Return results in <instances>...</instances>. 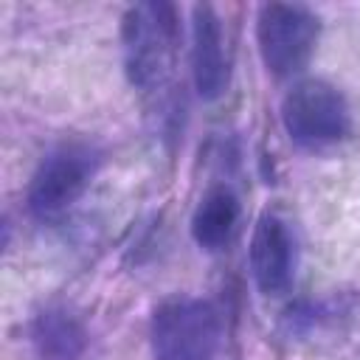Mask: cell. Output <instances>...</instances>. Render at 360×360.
<instances>
[{
    "label": "cell",
    "mask_w": 360,
    "mask_h": 360,
    "mask_svg": "<svg viewBox=\"0 0 360 360\" xmlns=\"http://www.w3.org/2000/svg\"><path fill=\"white\" fill-rule=\"evenodd\" d=\"M124 68L132 87L143 93L160 90L174 70L180 17L172 3H138L121 20Z\"/></svg>",
    "instance_id": "1"
},
{
    "label": "cell",
    "mask_w": 360,
    "mask_h": 360,
    "mask_svg": "<svg viewBox=\"0 0 360 360\" xmlns=\"http://www.w3.org/2000/svg\"><path fill=\"white\" fill-rule=\"evenodd\" d=\"M222 338V318L211 301L172 298L152 315L155 360H211Z\"/></svg>",
    "instance_id": "2"
},
{
    "label": "cell",
    "mask_w": 360,
    "mask_h": 360,
    "mask_svg": "<svg viewBox=\"0 0 360 360\" xmlns=\"http://www.w3.org/2000/svg\"><path fill=\"white\" fill-rule=\"evenodd\" d=\"M101 166V152L84 141H70L48 152L28 186V211L37 219L62 217L93 183Z\"/></svg>",
    "instance_id": "3"
},
{
    "label": "cell",
    "mask_w": 360,
    "mask_h": 360,
    "mask_svg": "<svg viewBox=\"0 0 360 360\" xmlns=\"http://www.w3.org/2000/svg\"><path fill=\"white\" fill-rule=\"evenodd\" d=\"M281 124L298 146H329L349 135L352 112L343 93L323 79L292 84L281 101Z\"/></svg>",
    "instance_id": "4"
},
{
    "label": "cell",
    "mask_w": 360,
    "mask_h": 360,
    "mask_svg": "<svg viewBox=\"0 0 360 360\" xmlns=\"http://www.w3.org/2000/svg\"><path fill=\"white\" fill-rule=\"evenodd\" d=\"M318 14L298 3H264L256 14V45L273 76L298 73L318 42Z\"/></svg>",
    "instance_id": "5"
},
{
    "label": "cell",
    "mask_w": 360,
    "mask_h": 360,
    "mask_svg": "<svg viewBox=\"0 0 360 360\" xmlns=\"http://www.w3.org/2000/svg\"><path fill=\"white\" fill-rule=\"evenodd\" d=\"M250 276L262 295H281L295 276V236L278 214H262L250 233Z\"/></svg>",
    "instance_id": "6"
},
{
    "label": "cell",
    "mask_w": 360,
    "mask_h": 360,
    "mask_svg": "<svg viewBox=\"0 0 360 360\" xmlns=\"http://www.w3.org/2000/svg\"><path fill=\"white\" fill-rule=\"evenodd\" d=\"M191 76L202 98H219L231 79V53L214 6L191 8Z\"/></svg>",
    "instance_id": "7"
},
{
    "label": "cell",
    "mask_w": 360,
    "mask_h": 360,
    "mask_svg": "<svg viewBox=\"0 0 360 360\" xmlns=\"http://www.w3.org/2000/svg\"><path fill=\"white\" fill-rule=\"evenodd\" d=\"M31 343L39 360H82L87 349V329L70 309L48 307L31 323Z\"/></svg>",
    "instance_id": "8"
},
{
    "label": "cell",
    "mask_w": 360,
    "mask_h": 360,
    "mask_svg": "<svg viewBox=\"0 0 360 360\" xmlns=\"http://www.w3.org/2000/svg\"><path fill=\"white\" fill-rule=\"evenodd\" d=\"M239 225V200L228 186L205 191L191 217V236L202 250H222L231 245Z\"/></svg>",
    "instance_id": "9"
}]
</instances>
